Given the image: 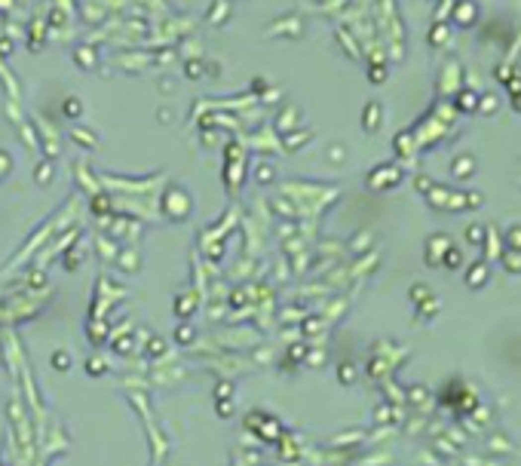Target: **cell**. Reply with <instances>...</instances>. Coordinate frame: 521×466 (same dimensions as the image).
<instances>
[{
  "label": "cell",
  "instance_id": "6da1fadb",
  "mask_svg": "<svg viewBox=\"0 0 521 466\" xmlns=\"http://www.w3.org/2000/svg\"><path fill=\"white\" fill-rule=\"evenodd\" d=\"M80 111H83V104H80V101H74V98H68V101H65V114H68V117H80Z\"/></svg>",
  "mask_w": 521,
  "mask_h": 466
}]
</instances>
